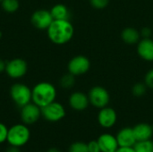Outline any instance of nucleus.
<instances>
[{"mask_svg": "<svg viewBox=\"0 0 153 152\" xmlns=\"http://www.w3.org/2000/svg\"><path fill=\"white\" fill-rule=\"evenodd\" d=\"M47 33L52 43L64 45L73 39L74 28L69 20H54L48 28Z\"/></svg>", "mask_w": 153, "mask_h": 152, "instance_id": "f257e3e1", "label": "nucleus"}, {"mask_svg": "<svg viewBox=\"0 0 153 152\" xmlns=\"http://www.w3.org/2000/svg\"><path fill=\"white\" fill-rule=\"evenodd\" d=\"M56 89L52 83L48 82H39L31 89L32 102L39 108H43L56 100Z\"/></svg>", "mask_w": 153, "mask_h": 152, "instance_id": "f03ea898", "label": "nucleus"}, {"mask_svg": "<svg viewBox=\"0 0 153 152\" xmlns=\"http://www.w3.org/2000/svg\"><path fill=\"white\" fill-rule=\"evenodd\" d=\"M30 138V131L27 125L16 124L8 128L7 140L9 145L15 147H22L26 145Z\"/></svg>", "mask_w": 153, "mask_h": 152, "instance_id": "7ed1b4c3", "label": "nucleus"}, {"mask_svg": "<svg viewBox=\"0 0 153 152\" xmlns=\"http://www.w3.org/2000/svg\"><path fill=\"white\" fill-rule=\"evenodd\" d=\"M10 97L20 108L32 101L31 90L24 83L17 82L10 88Z\"/></svg>", "mask_w": 153, "mask_h": 152, "instance_id": "20e7f679", "label": "nucleus"}, {"mask_svg": "<svg viewBox=\"0 0 153 152\" xmlns=\"http://www.w3.org/2000/svg\"><path fill=\"white\" fill-rule=\"evenodd\" d=\"M88 98L90 104L100 109L108 107L110 101V95L108 91L102 86L92 87L88 93Z\"/></svg>", "mask_w": 153, "mask_h": 152, "instance_id": "39448f33", "label": "nucleus"}, {"mask_svg": "<svg viewBox=\"0 0 153 152\" xmlns=\"http://www.w3.org/2000/svg\"><path fill=\"white\" fill-rule=\"evenodd\" d=\"M65 107L56 100L41 108V116H43L45 120L51 123L61 121L65 116Z\"/></svg>", "mask_w": 153, "mask_h": 152, "instance_id": "423d86ee", "label": "nucleus"}, {"mask_svg": "<svg viewBox=\"0 0 153 152\" xmlns=\"http://www.w3.org/2000/svg\"><path fill=\"white\" fill-rule=\"evenodd\" d=\"M91 68V61L85 56H74L67 65L68 73H72L74 76L83 75Z\"/></svg>", "mask_w": 153, "mask_h": 152, "instance_id": "0eeeda50", "label": "nucleus"}, {"mask_svg": "<svg viewBox=\"0 0 153 152\" xmlns=\"http://www.w3.org/2000/svg\"><path fill=\"white\" fill-rule=\"evenodd\" d=\"M27 71V62L22 58H13L6 63L5 73L10 78L20 79L26 74Z\"/></svg>", "mask_w": 153, "mask_h": 152, "instance_id": "6e6552de", "label": "nucleus"}, {"mask_svg": "<svg viewBox=\"0 0 153 152\" xmlns=\"http://www.w3.org/2000/svg\"><path fill=\"white\" fill-rule=\"evenodd\" d=\"M20 116L24 125H33L38 122L41 116V108L33 102H30L29 104L21 108Z\"/></svg>", "mask_w": 153, "mask_h": 152, "instance_id": "1a4fd4ad", "label": "nucleus"}, {"mask_svg": "<svg viewBox=\"0 0 153 152\" xmlns=\"http://www.w3.org/2000/svg\"><path fill=\"white\" fill-rule=\"evenodd\" d=\"M54 21L50 11L46 9H40L35 11L30 18L32 25L38 30H48L52 22Z\"/></svg>", "mask_w": 153, "mask_h": 152, "instance_id": "9d476101", "label": "nucleus"}, {"mask_svg": "<svg viewBox=\"0 0 153 152\" xmlns=\"http://www.w3.org/2000/svg\"><path fill=\"white\" fill-rule=\"evenodd\" d=\"M117 121V114L116 110L109 107H105L100 109L98 114V123L105 129L113 127Z\"/></svg>", "mask_w": 153, "mask_h": 152, "instance_id": "9b49d317", "label": "nucleus"}, {"mask_svg": "<svg viewBox=\"0 0 153 152\" xmlns=\"http://www.w3.org/2000/svg\"><path fill=\"white\" fill-rule=\"evenodd\" d=\"M68 102L71 108L75 111H83L89 107L90 104L88 94L82 91L73 92L69 97Z\"/></svg>", "mask_w": 153, "mask_h": 152, "instance_id": "f8f14e48", "label": "nucleus"}, {"mask_svg": "<svg viewBox=\"0 0 153 152\" xmlns=\"http://www.w3.org/2000/svg\"><path fill=\"white\" fill-rule=\"evenodd\" d=\"M119 147H134L137 142L133 128L125 127L118 131L116 135Z\"/></svg>", "mask_w": 153, "mask_h": 152, "instance_id": "ddd939ff", "label": "nucleus"}, {"mask_svg": "<svg viewBox=\"0 0 153 152\" xmlns=\"http://www.w3.org/2000/svg\"><path fill=\"white\" fill-rule=\"evenodd\" d=\"M137 53L139 56L147 62H153V39H142L137 44Z\"/></svg>", "mask_w": 153, "mask_h": 152, "instance_id": "4468645a", "label": "nucleus"}, {"mask_svg": "<svg viewBox=\"0 0 153 152\" xmlns=\"http://www.w3.org/2000/svg\"><path fill=\"white\" fill-rule=\"evenodd\" d=\"M101 152H116L119 148L116 136L110 133H103L98 138Z\"/></svg>", "mask_w": 153, "mask_h": 152, "instance_id": "2eb2a0df", "label": "nucleus"}, {"mask_svg": "<svg viewBox=\"0 0 153 152\" xmlns=\"http://www.w3.org/2000/svg\"><path fill=\"white\" fill-rule=\"evenodd\" d=\"M133 131L137 142L151 140L153 135V129L152 125L146 123H140L133 127Z\"/></svg>", "mask_w": 153, "mask_h": 152, "instance_id": "dca6fc26", "label": "nucleus"}, {"mask_svg": "<svg viewBox=\"0 0 153 152\" xmlns=\"http://www.w3.org/2000/svg\"><path fill=\"white\" fill-rule=\"evenodd\" d=\"M141 38L140 31L134 27L125 28L121 32V39L127 45L138 44V42L141 40Z\"/></svg>", "mask_w": 153, "mask_h": 152, "instance_id": "f3484780", "label": "nucleus"}, {"mask_svg": "<svg viewBox=\"0 0 153 152\" xmlns=\"http://www.w3.org/2000/svg\"><path fill=\"white\" fill-rule=\"evenodd\" d=\"M49 11L54 20H69L71 16L69 9L63 4H55Z\"/></svg>", "mask_w": 153, "mask_h": 152, "instance_id": "a211bd4d", "label": "nucleus"}, {"mask_svg": "<svg viewBox=\"0 0 153 152\" xmlns=\"http://www.w3.org/2000/svg\"><path fill=\"white\" fill-rule=\"evenodd\" d=\"M1 5L4 12L12 13L19 9V0H1Z\"/></svg>", "mask_w": 153, "mask_h": 152, "instance_id": "6ab92c4d", "label": "nucleus"}, {"mask_svg": "<svg viewBox=\"0 0 153 152\" xmlns=\"http://www.w3.org/2000/svg\"><path fill=\"white\" fill-rule=\"evenodd\" d=\"M134 149L135 152H153V142L152 140L137 142Z\"/></svg>", "mask_w": 153, "mask_h": 152, "instance_id": "aec40b11", "label": "nucleus"}, {"mask_svg": "<svg viewBox=\"0 0 153 152\" xmlns=\"http://www.w3.org/2000/svg\"><path fill=\"white\" fill-rule=\"evenodd\" d=\"M59 83H60V86L64 89H66V90L72 89L74 85L75 84V76L68 73L61 77Z\"/></svg>", "mask_w": 153, "mask_h": 152, "instance_id": "412c9836", "label": "nucleus"}, {"mask_svg": "<svg viewBox=\"0 0 153 152\" xmlns=\"http://www.w3.org/2000/svg\"><path fill=\"white\" fill-rule=\"evenodd\" d=\"M148 87L146 86V84L143 82H137L135 83L133 88H132V93L134 97L137 98H141L143 96H144L146 94Z\"/></svg>", "mask_w": 153, "mask_h": 152, "instance_id": "4be33fe9", "label": "nucleus"}, {"mask_svg": "<svg viewBox=\"0 0 153 152\" xmlns=\"http://www.w3.org/2000/svg\"><path fill=\"white\" fill-rule=\"evenodd\" d=\"M68 152H89L88 145L82 142H73L68 149Z\"/></svg>", "mask_w": 153, "mask_h": 152, "instance_id": "5701e85b", "label": "nucleus"}, {"mask_svg": "<svg viewBox=\"0 0 153 152\" xmlns=\"http://www.w3.org/2000/svg\"><path fill=\"white\" fill-rule=\"evenodd\" d=\"M109 4V0H90V4L97 10L105 9Z\"/></svg>", "mask_w": 153, "mask_h": 152, "instance_id": "b1692460", "label": "nucleus"}, {"mask_svg": "<svg viewBox=\"0 0 153 152\" xmlns=\"http://www.w3.org/2000/svg\"><path fill=\"white\" fill-rule=\"evenodd\" d=\"M7 134H8V127L4 124L0 123V144L6 142Z\"/></svg>", "mask_w": 153, "mask_h": 152, "instance_id": "393cba45", "label": "nucleus"}, {"mask_svg": "<svg viewBox=\"0 0 153 152\" xmlns=\"http://www.w3.org/2000/svg\"><path fill=\"white\" fill-rule=\"evenodd\" d=\"M144 83L149 89H153V68L146 73L144 76Z\"/></svg>", "mask_w": 153, "mask_h": 152, "instance_id": "a878e982", "label": "nucleus"}, {"mask_svg": "<svg viewBox=\"0 0 153 152\" xmlns=\"http://www.w3.org/2000/svg\"><path fill=\"white\" fill-rule=\"evenodd\" d=\"M88 145V150L89 152H101L100 151V148L99 145V142L97 140H92L91 142H89L87 143Z\"/></svg>", "mask_w": 153, "mask_h": 152, "instance_id": "bb28decb", "label": "nucleus"}, {"mask_svg": "<svg viewBox=\"0 0 153 152\" xmlns=\"http://www.w3.org/2000/svg\"><path fill=\"white\" fill-rule=\"evenodd\" d=\"M140 34H141V37L143 39H149V38H152V37L153 31L149 27H143L141 31H140Z\"/></svg>", "mask_w": 153, "mask_h": 152, "instance_id": "cd10ccee", "label": "nucleus"}, {"mask_svg": "<svg viewBox=\"0 0 153 152\" xmlns=\"http://www.w3.org/2000/svg\"><path fill=\"white\" fill-rule=\"evenodd\" d=\"M116 152H135L134 147H119Z\"/></svg>", "mask_w": 153, "mask_h": 152, "instance_id": "c85d7f7f", "label": "nucleus"}, {"mask_svg": "<svg viewBox=\"0 0 153 152\" xmlns=\"http://www.w3.org/2000/svg\"><path fill=\"white\" fill-rule=\"evenodd\" d=\"M5 152H21V150L19 147H15V146H9L7 148V150L5 151Z\"/></svg>", "mask_w": 153, "mask_h": 152, "instance_id": "c756f323", "label": "nucleus"}, {"mask_svg": "<svg viewBox=\"0 0 153 152\" xmlns=\"http://www.w3.org/2000/svg\"><path fill=\"white\" fill-rule=\"evenodd\" d=\"M5 67H6V63L0 58V73L3 72H5Z\"/></svg>", "mask_w": 153, "mask_h": 152, "instance_id": "7c9ffc66", "label": "nucleus"}, {"mask_svg": "<svg viewBox=\"0 0 153 152\" xmlns=\"http://www.w3.org/2000/svg\"><path fill=\"white\" fill-rule=\"evenodd\" d=\"M47 152H62L61 151H59L58 149H56V148H50L48 151Z\"/></svg>", "mask_w": 153, "mask_h": 152, "instance_id": "2f4dec72", "label": "nucleus"}, {"mask_svg": "<svg viewBox=\"0 0 153 152\" xmlns=\"http://www.w3.org/2000/svg\"><path fill=\"white\" fill-rule=\"evenodd\" d=\"M1 37H2V32L0 31V39H1Z\"/></svg>", "mask_w": 153, "mask_h": 152, "instance_id": "473e14b6", "label": "nucleus"}, {"mask_svg": "<svg viewBox=\"0 0 153 152\" xmlns=\"http://www.w3.org/2000/svg\"><path fill=\"white\" fill-rule=\"evenodd\" d=\"M152 39H153V34H152Z\"/></svg>", "mask_w": 153, "mask_h": 152, "instance_id": "72a5a7b5", "label": "nucleus"}, {"mask_svg": "<svg viewBox=\"0 0 153 152\" xmlns=\"http://www.w3.org/2000/svg\"><path fill=\"white\" fill-rule=\"evenodd\" d=\"M152 129H153V125H152Z\"/></svg>", "mask_w": 153, "mask_h": 152, "instance_id": "f704fd0d", "label": "nucleus"}]
</instances>
